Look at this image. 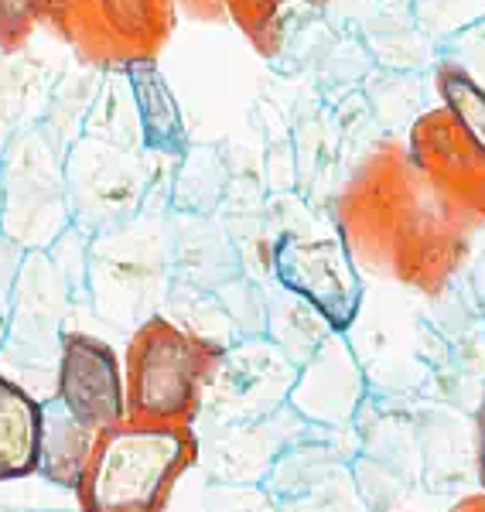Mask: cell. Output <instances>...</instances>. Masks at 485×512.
Masks as SVG:
<instances>
[{
    "label": "cell",
    "mask_w": 485,
    "mask_h": 512,
    "mask_svg": "<svg viewBox=\"0 0 485 512\" xmlns=\"http://www.w3.org/2000/svg\"><path fill=\"white\" fill-rule=\"evenodd\" d=\"M441 96H445L451 117L462 127L472 151L485 161V89L458 65L441 69Z\"/></svg>",
    "instance_id": "8fae6325"
},
{
    "label": "cell",
    "mask_w": 485,
    "mask_h": 512,
    "mask_svg": "<svg viewBox=\"0 0 485 512\" xmlns=\"http://www.w3.org/2000/svg\"><path fill=\"white\" fill-rule=\"evenodd\" d=\"M41 400L0 369V485L38 472Z\"/></svg>",
    "instance_id": "9c48e42d"
},
{
    "label": "cell",
    "mask_w": 485,
    "mask_h": 512,
    "mask_svg": "<svg viewBox=\"0 0 485 512\" xmlns=\"http://www.w3.org/2000/svg\"><path fill=\"white\" fill-rule=\"evenodd\" d=\"M0 512H72V509H38V506H4Z\"/></svg>",
    "instance_id": "2e32d148"
},
{
    "label": "cell",
    "mask_w": 485,
    "mask_h": 512,
    "mask_svg": "<svg viewBox=\"0 0 485 512\" xmlns=\"http://www.w3.org/2000/svg\"><path fill=\"white\" fill-rule=\"evenodd\" d=\"M359 396H363V376L356 369V359L339 338L328 335L311 352V359H304V369L294 379V390L287 400L311 424L342 427L356 414Z\"/></svg>",
    "instance_id": "52a82bcc"
},
{
    "label": "cell",
    "mask_w": 485,
    "mask_h": 512,
    "mask_svg": "<svg viewBox=\"0 0 485 512\" xmlns=\"http://www.w3.org/2000/svg\"><path fill=\"white\" fill-rule=\"evenodd\" d=\"M127 82H130V96H134L137 120H141L144 144L161 154H185L188 130L182 110H178L175 96H171L158 65L151 59L127 62Z\"/></svg>",
    "instance_id": "30bf717a"
},
{
    "label": "cell",
    "mask_w": 485,
    "mask_h": 512,
    "mask_svg": "<svg viewBox=\"0 0 485 512\" xmlns=\"http://www.w3.org/2000/svg\"><path fill=\"white\" fill-rule=\"evenodd\" d=\"M479 461H482V478H485V396L479 407Z\"/></svg>",
    "instance_id": "9a60e30c"
},
{
    "label": "cell",
    "mask_w": 485,
    "mask_h": 512,
    "mask_svg": "<svg viewBox=\"0 0 485 512\" xmlns=\"http://www.w3.org/2000/svg\"><path fill=\"white\" fill-rule=\"evenodd\" d=\"M274 277L287 294L315 308L332 332L352 328L363 287L349 250L335 236L284 233L274 246Z\"/></svg>",
    "instance_id": "5b68a950"
},
{
    "label": "cell",
    "mask_w": 485,
    "mask_h": 512,
    "mask_svg": "<svg viewBox=\"0 0 485 512\" xmlns=\"http://www.w3.org/2000/svg\"><path fill=\"white\" fill-rule=\"evenodd\" d=\"M31 0H0V38H11L24 28Z\"/></svg>",
    "instance_id": "4fadbf2b"
},
{
    "label": "cell",
    "mask_w": 485,
    "mask_h": 512,
    "mask_svg": "<svg viewBox=\"0 0 485 512\" xmlns=\"http://www.w3.org/2000/svg\"><path fill=\"white\" fill-rule=\"evenodd\" d=\"M298 362L274 342H243L236 349H219L205 379L202 403L212 410L219 427L250 424L277 414L284 396H291L298 379Z\"/></svg>",
    "instance_id": "277c9868"
},
{
    "label": "cell",
    "mask_w": 485,
    "mask_h": 512,
    "mask_svg": "<svg viewBox=\"0 0 485 512\" xmlns=\"http://www.w3.org/2000/svg\"><path fill=\"white\" fill-rule=\"evenodd\" d=\"M195 458L185 424L123 420L96 437L79 485L82 512H161L171 489Z\"/></svg>",
    "instance_id": "6da1fadb"
},
{
    "label": "cell",
    "mask_w": 485,
    "mask_h": 512,
    "mask_svg": "<svg viewBox=\"0 0 485 512\" xmlns=\"http://www.w3.org/2000/svg\"><path fill=\"white\" fill-rule=\"evenodd\" d=\"M24 250L14 239L0 236V345H4L7 325H11V304H14V280H18Z\"/></svg>",
    "instance_id": "7c38bea8"
},
{
    "label": "cell",
    "mask_w": 485,
    "mask_h": 512,
    "mask_svg": "<svg viewBox=\"0 0 485 512\" xmlns=\"http://www.w3.org/2000/svg\"><path fill=\"white\" fill-rule=\"evenodd\" d=\"M65 304H69V280L62 277L52 256L38 250L24 253L14 280L11 325L0 345V369L38 400L55 396Z\"/></svg>",
    "instance_id": "3957f363"
},
{
    "label": "cell",
    "mask_w": 485,
    "mask_h": 512,
    "mask_svg": "<svg viewBox=\"0 0 485 512\" xmlns=\"http://www.w3.org/2000/svg\"><path fill=\"white\" fill-rule=\"evenodd\" d=\"M472 62H479V65H468V76H472L475 82H479V86L485 89V28H482V41L475 38V48H472ZM458 69H462V65H458Z\"/></svg>",
    "instance_id": "5bb4252c"
},
{
    "label": "cell",
    "mask_w": 485,
    "mask_h": 512,
    "mask_svg": "<svg viewBox=\"0 0 485 512\" xmlns=\"http://www.w3.org/2000/svg\"><path fill=\"white\" fill-rule=\"evenodd\" d=\"M0 212H4V202H0Z\"/></svg>",
    "instance_id": "e0dca14e"
},
{
    "label": "cell",
    "mask_w": 485,
    "mask_h": 512,
    "mask_svg": "<svg viewBox=\"0 0 485 512\" xmlns=\"http://www.w3.org/2000/svg\"><path fill=\"white\" fill-rule=\"evenodd\" d=\"M96 437L82 427L55 396L41 400V444H38V478L48 485H59L65 492H79L82 475L93 458Z\"/></svg>",
    "instance_id": "ba28073f"
},
{
    "label": "cell",
    "mask_w": 485,
    "mask_h": 512,
    "mask_svg": "<svg viewBox=\"0 0 485 512\" xmlns=\"http://www.w3.org/2000/svg\"><path fill=\"white\" fill-rule=\"evenodd\" d=\"M216 345L185 332L178 321L151 315L137 325L127 349V420L185 424L202 407Z\"/></svg>",
    "instance_id": "7a4b0ae2"
},
{
    "label": "cell",
    "mask_w": 485,
    "mask_h": 512,
    "mask_svg": "<svg viewBox=\"0 0 485 512\" xmlns=\"http://www.w3.org/2000/svg\"><path fill=\"white\" fill-rule=\"evenodd\" d=\"M55 400L93 434L123 424L127 420V386H123L117 352L96 335L62 332Z\"/></svg>",
    "instance_id": "8992f818"
}]
</instances>
